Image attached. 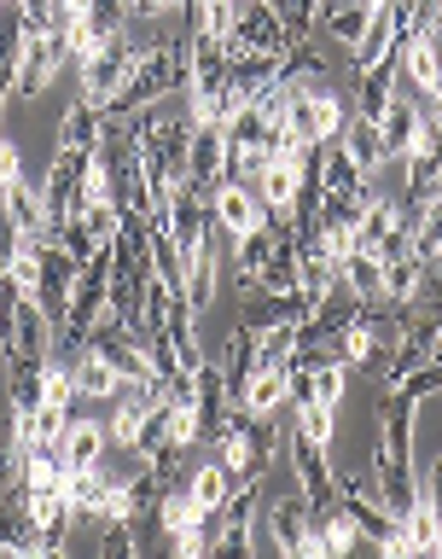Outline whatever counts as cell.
<instances>
[{"label": "cell", "mask_w": 442, "mask_h": 559, "mask_svg": "<svg viewBox=\"0 0 442 559\" xmlns=\"http://www.w3.org/2000/svg\"><path fill=\"white\" fill-rule=\"evenodd\" d=\"M373 496L396 513V524L419 507V478H414V402L391 391L379 408V449H373Z\"/></svg>", "instance_id": "obj_1"}, {"label": "cell", "mask_w": 442, "mask_h": 559, "mask_svg": "<svg viewBox=\"0 0 442 559\" xmlns=\"http://www.w3.org/2000/svg\"><path fill=\"white\" fill-rule=\"evenodd\" d=\"M146 47L152 41H134V35H117V41H105V52L94 64H82V99L87 105H111L122 87H129V76L140 70V59H146Z\"/></svg>", "instance_id": "obj_2"}, {"label": "cell", "mask_w": 442, "mask_h": 559, "mask_svg": "<svg viewBox=\"0 0 442 559\" xmlns=\"http://www.w3.org/2000/svg\"><path fill=\"white\" fill-rule=\"evenodd\" d=\"M222 52H227V59H244V52H256V59H286L291 41H286L279 12L268 7V0H251V7H239V24L222 41Z\"/></svg>", "instance_id": "obj_3"}, {"label": "cell", "mask_w": 442, "mask_h": 559, "mask_svg": "<svg viewBox=\"0 0 442 559\" xmlns=\"http://www.w3.org/2000/svg\"><path fill=\"white\" fill-rule=\"evenodd\" d=\"M268 531H274V542H279V554H286V559H332L321 548V536H314V513H309L303 496L268 501Z\"/></svg>", "instance_id": "obj_4"}, {"label": "cell", "mask_w": 442, "mask_h": 559, "mask_svg": "<svg viewBox=\"0 0 442 559\" xmlns=\"http://www.w3.org/2000/svg\"><path fill=\"white\" fill-rule=\"evenodd\" d=\"M35 269H41V292H35V309L47 314L52 326H64V314H70V292H76V262H70L52 239L35 245Z\"/></svg>", "instance_id": "obj_5"}, {"label": "cell", "mask_w": 442, "mask_h": 559, "mask_svg": "<svg viewBox=\"0 0 442 559\" xmlns=\"http://www.w3.org/2000/svg\"><path fill=\"white\" fill-rule=\"evenodd\" d=\"M291 466H297V484H303V501H309V513L321 519L338 507V484H332V466H326V449H314L309 437H297L291 431Z\"/></svg>", "instance_id": "obj_6"}, {"label": "cell", "mask_w": 442, "mask_h": 559, "mask_svg": "<svg viewBox=\"0 0 442 559\" xmlns=\"http://www.w3.org/2000/svg\"><path fill=\"white\" fill-rule=\"evenodd\" d=\"M157 402H164V391H157L152 379H122L117 384V408H111V419H105V437H117L122 449H134L140 419H146Z\"/></svg>", "instance_id": "obj_7"}, {"label": "cell", "mask_w": 442, "mask_h": 559, "mask_svg": "<svg viewBox=\"0 0 442 559\" xmlns=\"http://www.w3.org/2000/svg\"><path fill=\"white\" fill-rule=\"evenodd\" d=\"M64 59H70V41H64V35H47V41H24V59H17L12 94H17V99H35L52 76H59V64H64Z\"/></svg>", "instance_id": "obj_8"}, {"label": "cell", "mask_w": 442, "mask_h": 559, "mask_svg": "<svg viewBox=\"0 0 442 559\" xmlns=\"http://www.w3.org/2000/svg\"><path fill=\"white\" fill-rule=\"evenodd\" d=\"M286 94H326V87H338V76H332V59L314 41L291 47L286 59H279V76H274Z\"/></svg>", "instance_id": "obj_9"}, {"label": "cell", "mask_w": 442, "mask_h": 559, "mask_svg": "<svg viewBox=\"0 0 442 559\" xmlns=\"http://www.w3.org/2000/svg\"><path fill=\"white\" fill-rule=\"evenodd\" d=\"M29 524L41 536V548H64L70 531H76V507H70L64 489H35L29 496Z\"/></svg>", "instance_id": "obj_10"}, {"label": "cell", "mask_w": 442, "mask_h": 559, "mask_svg": "<svg viewBox=\"0 0 442 559\" xmlns=\"http://www.w3.org/2000/svg\"><path fill=\"white\" fill-rule=\"evenodd\" d=\"M256 373V332L251 326H234L222 344V384H227V402L244 408V384Z\"/></svg>", "instance_id": "obj_11"}, {"label": "cell", "mask_w": 442, "mask_h": 559, "mask_svg": "<svg viewBox=\"0 0 442 559\" xmlns=\"http://www.w3.org/2000/svg\"><path fill=\"white\" fill-rule=\"evenodd\" d=\"M0 210H7V222H12L17 245H35V239H47V210H41V187H29V181H12L7 192H0Z\"/></svg>", "instance_id": "obj_12"}, {"label": "cell", "mask_w": 442, "mask_h": 559, "mask_svg": "<svg viewBox=\"0 0 442 559\" xmlns=\"http://www.w3.org/2000/svg\"><path fill=\"white\" fill-rule=\"evenodd\" d=\"M99 140H105V111H99V105H87V99H76L64 111V122H59V152L94 157Z\"/></svg>", "instance_id": "obj_13"}, {"label": "cell", "mask_w": 442, "mask_h": 559, "mask_svg": "<svg viewBox=\"0 0 442 559\" xmlns=\"http://www.w3.org/2000/svg\"><path fill=\"white\" fill-rule=\"evenodd\" d=\"M7 396H12V414H41L47 408V367L29 356H12L7 361Z\"/></svg>", "instance_id": "obj_14"}, {"label": "cell", "mask_w": 442, "mask_h": 559, "mask_svg": "<svg viewBox=\"0 0 442 559\" xmlns=\"http://www.w3.org/2000/svg\"><path fill=\"white\" fill-rule=\"evenodd\" d=\"M105 426L99 419H76L64 437H59V454H64V472H94V466H105Z\"/></svg>", "instance_id": "obj_15"}, {"label": "cell", "mask_w": 442, "mask_h": 559, "mask_svg": "<svg viewBox=\"0 0 442 559\" xmlns=\"http://www.w3.org/2000/svg\"><path fill=\"white\" fill-rule=\"evenodd\" d=\"M338 501H344L349 524H356V536H367L373 548H384V542L396 536V513L373 496V489H361V496H338Z\"/></svg>", "instance_id": "obj_16"}, {"label": "cell", "mask_w": 442, "mask_h": 559, "mask_svg": "<svg viewBox=\"0 0 442 559\" xmlns=\"http://www.w3.org/2000/svg\"><path fill=\"white\" fill-rule=\"evenodd\" d=\"M408 87H419V94H437L442 87V52L426 35H414V41L402 47V94H408Z\"/></svg>", "instance_id": "obj_17"}, {"label": "cell", "mask_w": 442, "mask_h": 559, "mask_svg": "<svg viewBox=\"0 0 442 559\" xmlns=\"http://www.w3.org/2000/svg\"><path fill=\"white\" fill-rule=\"evenodd\" d=\"M414 134H419V99H408V94L396 87L391 111H384V122H379L384 157H408V152H414Z\"/></svg>", "instance_id": "obj_18"}, {"label": "cell", "mask_w": 442, "mask_h": 559, "mask_svg": "<svg viewBox=\"0 0 442 559\" xmlns=\"http://www.w3.org/2000/svg\"><path fill=\"white\" fill-rule=\"evenodd\" d=\"M234 489H239V478H234V472H227V466L216 461V454H210L204 466H192V484H187V496H192V507H199V513H222Z\"/></svg>", "instance_id": "obj_19"}, {"label": "cell", "mask_w": 442, "mask_h": 559, "mask_svg": "<svg viewBox=\"0 0 442 559\" xmlns=\"http://www.w3.org/2000/svg\"><path fill=\"white\" fill-rule=\"evenodd\" d=\"M338 152L356 164L367 181L379 175V164H384V140H379V122H361V117H349L344 122V134H338Z\"/></svg>", "instance_id": "obj_20"}, {"label": "cell", "mask_w": 442, "mask_h": 559, "mask_svg": "<svg viewBox=\"0 0 442 559\" xmlns=\"http://www.w3.org/2000/svg\"><path fill=\"white\" fill-rule=\"evenodd\" d=\"M426 280H431V262L408 251L402 262H391L384 269V304H402V309H414L419 304V292H426Z\"/></svg>", "instance_id": "obj_21"}, {"label": "cell", "mask_w": 442, "mask_h": 559, "mask_svg": "<svg viewBox=\"0 0 442 559\" xmlns=\"http://www.w3.org/2000/svg\"><path fill=\"white\" fill-rule=\"evenodd\" d=\"M384 52H396V12H391V0H373V24H367L361 47L349 52V59H356V76H361V70H373Z\"/></svg>", "instance_id": "obj_22"}, {"label": "cell", "mask_w": 442, "mask_h": 559, "mask_svg": "<svg viewBox=\"0 0 442 559\" xmlns=\"http://www.w3.org/2000/svg\"><path fill=\"white\" fill-rule=\"evenodd\" d=\"M256 292H268V297H291V292H303V262H297V239H279V245H274L268 269L256 274Z\"/></svg>", "instance_id": "obj_23"}, {"label": "cell", "mask_w": 442, "mask_h": 559, "mask_svg": "<svg viewBox=\"0 0 442 559\" xmlns=\"http://www.w3.org/2000/svg\"><path fill=\"white\" fill-rule=\"evenodd\" d=\"M338 286L356 297V304H379V297H384V262L367 257V251L344 257V262H338Z\"/></svg>", "instance_id": "obj_24"}, {"label": "cell", "mask_w": 442, "mask_h": 559, "mask_svg": "<svg viewBox=\"0 0 442 559\" xmlns=\"http://www.w3.org/2000/svg\"><path fill=\"white\" fill-rule=\"evenodd\" d=\"M367 24H373V0H349V7H321V29H326L338 47H349V52L361 47Z\"/></svg>", "instance_id": "obj_25"}, {"label": "cell", "mask_w": 442, "mask_h": 559, "mask_svg": "<svg viewBox=\"0 0 442 559\" xmlns=\"http://www.w3.org/2000/svg\"><path fill=\"white\" fill-rule=\"evenodd\" d=\"M326 199H349V204H373V181L349 164L338 146H326Z\"/></svg>", "instance_id": "obj_26"}, {"label": "cell", "mask_w": 442, "mask_h": 559, "mask_svg": "<svg viewBox=\"0 0 442 559\" xmlns=\"http://www.w3.org/2000/svg\"><path fill=\"white\" fill-rule=\"evenodd\" d=\"M279 402H286V367H256L251 384H244V414L274 419Z\"/></svg>", "instance_id": "obj_27"}, {"label": "cell", "mask_w": 442, "mask_h": 559, "mask_svg": "<svg viewBox=\"0 0 442 559\" xmlns=\"http://www.w3.org/2000/svg\"><path fill=\"white\" fill-rule=\"evenodd\" d=\"M216 222H222V234H251V227L262 222V204L251 199L244 187H222V199H216Z\"/></svg>", "instance_id": "obj_28"}, {"label": "cell", "mask_w": 442, "mask_h": 559, "mask_svg": "<svg viewBox=\"0 0 442 559\" xmlns=\"http://www.w3.org/2000/svg\"><path fill=\"white\" fill-rule=\"evenodd\" d=\"M222 134H227V146H234L239 157H251V152H262V146H268V134H274V129L262 122V111H256V105H244V111H239L234 122H227Z\"/></svg>", "instance_id": "obj_29"}, {"label": "cell", "mask_w": 442, "mask_h": 559, "mask_svg": "<svg viewBox=\"0 0 442 559\" xmlns=\"http://www.w3.org/2000/svg\"><path fill=\"white\" fill-rule=\"evenodd\" d=\"M274 12H279V29H286L291 47L314 41V29H321V7H314V0H279Z\"/></svg>", "instance_id": "obj_30"}, {"label": "cell", "mask_w": 442, "mask_h": 559, "mask_svg": "<svg viewBox=\"0 0 442 559\" xmlns=\"http://www.w3.org/2000/svg\"><path fill=\"white\" fill-rule=\"evenodd\" d=\"M314 536H321V548L332 554V559H344L349 548H356V524H349V513H344V501L338 507H332V513H321V519H314Z\"/></svg>", "instance_id": "obj_31"}, {"label": "cell", "mask_w": 442, "mask_h": 559, "mask_svg": "<svg viewBox=\"0 0 442 559\" xmlns=\"http://www.w3.org/2000/svg\"><path fill=\"white\" fill-rule=\"evenodd\" d=\"M0 548L7 554H41V536H35L29 513H12L7 501H0Z\"/></svg>", "instance_id": "obj_32"}, {"label": "cell", "mask_w": 442, "mask_h": 559, "mask_svg": "<svg viewBox=\"0 0 442 559\" xmlns=\"http://www.w3.org/2000/svg\"><path fill=\"white\" fill-rule=\"evenodd\" d=\"M157 524H164L169 536H181L187 524H199V507H192L187 484H169V489H164V501H157Z\"/></svg>", "instance_id": "obj_33"}, {"label": "cell", "mask_w": 442, "mask_h": 559, "mask_svg": "<svg viewBox=\"0 0 442 559\" xmlns=\"http://www.w3.org/2000/svg\"><path fill=\"white\" fill-rule=\"evenodd\" d=\"M297 356V326H268L256 338V367H286Z\"/></svg>", "instance_id": "obj_34"}, {"label": "cell", "mask_w": 442, "mask_h": 559, "mask_svg": "<svg viewBox=\"0 0 442 559\" xmlns=\"http://www.w3.org/2000/svg\"><path fill=\"white\" fill-rule=\"evenodd\" d=\"M157 449H169V402H157V408L140 419V437H134V454H140V461H152Z\"/></svg>", "instance_id": "obj_35"}, {"label": "cell", "mask_w": 442, "mask_h": 559, "mask_svg": "<svg viewBox=\"0 0 442 559\" xmlns=\"http://www.w3.org/2000/svg\"><path fill=\"white\" fill-rule=\"evenodd\" d=\"M414 251L426 257L431 269L442 262V192H437V199L426 204V222H419V234H414Z\"/></svg>", "instance_id": "obj_36"}, {"label": "cell", "mask_w": 442, "mask_h": 559, "mask_svg": "<svg viewBox=\"0 0 442 559\" xmlns=\"http://www.w3.org/2000/svg\"><path fill=\"white\" fill-rule=\"evenodd\" d=\"M332 431H338V419H332V408H321V402L297 408V437H309L314 449H332Z\"/></svg>", "instance_id": "obj_37"}, {"label": "cell", "mask_w": 442, "mask_h": 559, "mask_svg": "<svg viewBox=\"0 0 442 559\" xmlns=\"http://www.w3.org/2000/svg\"><path fill=\"white\" fill-rule=\"evenodd\" d=\"M338 356H344V367H349V361H373V356H379V332L367 326L361 314H356V326H349L344 338H338Z\"/></svg>", "instance_id": "obj_38"}, {"label": "cell", "mask_w": 442, "mask_h": 559, "mask_svg": "<svg viewBox=\"0 0 442 559\" xmlns=\"http://www.w3.org/2000/svg\"><path fill=\"white\" fill-rule=\"evenodd\" d=\"M140 349H146V367H152V384H157V391H164V384H169L175 373H181V361H175V344L164 338V332H157V338H146V344H140Z\"/></svg>", "instance_id": "obj_39"}, {"label": "cell", "mask_w": 442, "mask_h": 559, "mask_svg": "<svg viewBox=\"0 0 442 559\" xmlns=\"http://www.w3.org/2000/svg\"><path fill=\"white\" fill-rule=\"evenodd\" d=\"M117 384H122V379H117L99 356H87V361L76 367V391H82V396H117Z\"/></svg>", "instance_id": "obj_40"}, {"label": "cell", "mask_w": 442, "mask_h": 559, "mask_svg": "<svg viewBox=\"0 0 442 559\" xmlns=\"http://www.w3.org/2000/svg\"><path fill=\"white\" fill-rule=\"evenodd\" d=\"M244 437H251V461H256V472H262V466L274 461V449H279V437H286V431H279V419H256V414H251Z\"/></svg>", "instance_id": "obj_41"}, {"label": "cell", "mask_w": 442, "mask_h": 559, "mask_svg": "<svg viewBox=\"0 0 442 559\" xmlns=\"http://www.w3.org/2000/svg\"><path fill=\"white\" fill-rule=\"evenodd\" d=\"M210 559H256L251 524H222V536H216V554H210Z\"/></svg>", "instance_id": "obj_42"}, {"label": "cell", "mask_w": 442, "mask_h": 559, "mask_svg": "<svg viewBox=\"0 0 442 559\" xmlns=\"http://www.w3.org/2000/svg\"><path fill=\"white\" fill-rule=\"evenodd\" d=\"M314 402L338 414V402H344V367H338V361H332V367H314Z\"/></svg>", "instance_id": "obj_43"}, {"label": "cell", "mask_w": 442, "mask_h": 559, "mask_svg": "<svg viewBox=\"0 0 442 559\" xmlns=\"http://www.w3.org/2000/svg\"><path fill=\"white\" fill-rule=\"evenodd\" d=\"M234 24H239V7H234V0H210V7H204V35L227 41V35H234Z\"/></svg>", "instance_id": "obj_44"}, {"label": "cell", "mask_w": 442, "mask_h": 559, "mask_svg": "<svg viewBox=\"0 0 442 559\" xmlns=\"http://www.w3.org/2000/svg\"><path fill=\"white\" fill-rule=\"evenodd\" d=\"M94 559H140V554H134L129 524H105V536H99V554H94Z\"/></svg>", "instance_id": "obj_45"}, {"label": "cell", "mask_w": 442, "mask_h": 559, "mask_svg": "<svg viewBox=\"0 0 442 559\" xmlns=\"http://www.w3.org/2000/svg\"><path fill=\"white\" fill-rule=\"evenodd\" d=\"M169 443H175V449H192V443H199V414H192V408H169Z\"/></svg>", "instance_id": "obj_46"}, {"label": "cell", "mask_w": 442, "mask_h": 559, "mask_svg": "<svg viewBox=\"0 0 442 559\" xmlns=\"http://www.w3.org/2000/svg\"><path fill=\"white\" fill-rule=\"evenodd\" d=\"M12 181H24V152H17V140L0 134V192H7Z\"/></svg>", "instance_id": "obj_47"}, {"label": "cell", "mask_w": 442, "mask_h": 559, "mask_svg": "<svg viewBox=\"0 0 442 559\" xmlns=\"http://www.w3.org/2000/svg\"><path fill=\"white\" fill-rule=\"evenodd\" d=\"M164 402H169V408H192V402H199V384H192V373H175V379L164 384Z\"/></svg>", "instance_id": "obj_48"}, {"label": "cell", "mask_w": 442, "mask_h": 559, "mask_svg": "<svg viewBox=\"0 0 442 559\" xmlns=\"http://www.w3.org/2000/svg\"><path fill=\"white\" fill-rule=\"evenodd\" d=\"M419 501H426L431 513L442 519V461H437V466L426 472V478H419Z\"/></svg>", "instance_id": "obj_49"}, {"label": "cell", "mask_w": 442, "mask_h": 559, "mask_svg": "<svg viewBox=\"0 0 442 559\" xmlns=\"http://www.w3.org/2000/svg\"><path fill=\"white\" fill-rule=\"evenodd\" d=\"M12 478H17V454H12V443H0V496H7Z\"/></svg>", "instance_id": "obj_50"}, {"label": "cell", "mask_w": 442, "mask_h": 559, "mask_svg": "<svg viewBox=\"0 0 442 559\" xmlns=\"http://www.w3.org/2000/svg\"><path fill=\"white\" fill-rule=\"evenodd\" d=\"M426 117H431L437 129H442V87H437V94H426Z\"/></svg>", "instance_id": "obj_51"}, {"label": "cell", "mask_w": 442, "mask_h": 559, "mask_svg": "<svg viewBox=\"0 0 442 559\" xmlns=\"http://www.w3.org/2000/svg\"><path fill=\"white\" fill-rule=\"evenodd\" d=\"M437 297H442V262H437Z\"/></svg>", "instance_id": "obj_52"}, {"label": "cell", "mask_w": 442, "mask_h": 559, "mask_svg": "<svg viewBox=\"0 0 442 559\" xmlns=\"http://www.w3.org/2000/svg\"><path fill=\"white\" fill-rule=\"evenodd\" d=\"M437 559H442V536H437Z\"/></svg>", "instance_id": "obj_53"}, {"label": "cell", "mask_w": 442, "mask_h": 559, "mask_svg": "<svg viewBox=\"0 0 442 559\" xmlns=\"http://www.w3.org/2000/svg\"><path fill=\"white\" fill-rule=\"evenodd\" d=\"M0 559H12V554H7V548H0Z\"/></svg>", "instance_id": "obj_54"}, {"label": "cell", "mask_w": 442, "mask_h": 559, "mask_svg": "<svg viewBox=\"0 0 442 559\" xmlns=\"http://www.w3.org/2000/svg\"><path fill=\"white\" fill-rule=\"evenodd\" d=\"M0 111H7V99H0Z\"/></svg>", "instance_id": "obj_55"}]
</instances>
